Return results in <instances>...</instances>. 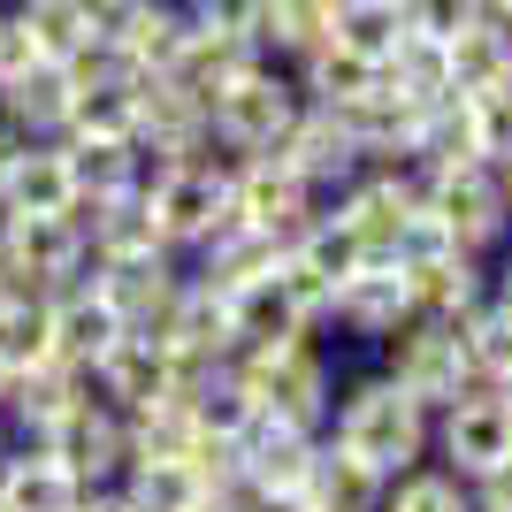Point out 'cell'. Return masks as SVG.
I'll list each match as a JSON object with an SVG mask.
<instances>
[{
    "label": "cell",
    "instance_id": "1",
    "mask_svg": "<svg viewBox=\"0 0 512 512\" xmlns=\"http://www.w3.org/2000/svg\"><path fill=\"white\" fill-rule=\"evenodd\" d=\"M321 444L344 451V459H360L375 482H390V474H406V467L428 459V413L413 406L390 375L367 367V375L337 383V406L321 421Z\"/></svg>",
    "mask_w": 512,
    "mask_h": 512
},
{
    "label": "cell",
    "instance_id": "31",
    "mask_svg": "<svg viewBox=\"0 0 512 512\" xmlns=\"http://www.w3.org/2000/svg\"><path fill=\"white\" fill-rule=\"evenodd\" d=\"M123 505L130 512H192L199 497H207V482H199L184 459H138V467H123Z\"/></svg>",
    "mask_w": 512,
    "mask_h": 512
},
{
    "label": "cell",
    "instance_id": "5",
    "mask_svg": "<svg viewBox=\"0 0 512 512\" xmlns=\"http://www.w3.org/2000/svg\"><path fill=\"white\" fill-rule=\"evenodd\" d=\"M421 176V169H413ZM421 214H436L451 230V245L474 260H490L497 245L512 237V207H505V184H497V169H482V161H459V169H428L421 176Z\"/></svg>",
    "mask_w": 512,
    "mask_h": 512
},
{
    "label": "cell",
    "instance_id": "28",
    "mask_svg": "<svg viewBox=\"0 0 512 512\" xmlns=\"http://www.w3.org/2000/svg\"><path fill=\"white\" fill-rule=\"evenodd\" d=\"M299 505H306V512H375V505H383V482H375L360 459H344V451L321 444L314 467H306Z\"/></svg>",
    "mask_w": 512,
    "mask_h": 512
},
{
    "label": "cell",
    "instance_id": "8",
    "mask_svg": "<svg viewBox=\"0 0 512 512\" xmlns=\"http://www.w3.org/2000/svg\"><path fill=\"white\" fill-rule=\"evenodd\" d=\"M428 459L459 482H482L512 459V413L497 390H467V398H451L436 421H428Z\"/></svg>",
    "mask_w": 512,
    "mask_h": 512
},
{
    "label": "cell",
    "instance_id": "24",
    "mask_svg": "<svg viewBox=\"0 0 512 512\" xmlns=\"http://www.w3.org/2000/svg\"><path fill=\"white\" fill-rule=\"evenodd\" d=\"M291 85H299V100L306 107H329V115H337V107H352V100H367V92L383 85V69L375 62H360V54H352V46H314V54H306L299 69H291Z\"/></svg>",
    "mask_w": 512,
    "mask_h": 512
},
{
    "label": "cell",
    "instance_id": "41",
    "mask_svg": "<svg viewBox=\"0 0 512 512\" xmlns=\"http://www.w3.org/2000/svg\"><path fill=\"white\" fill-rule=\"evenodd\" d=\"M16 153H23V138H16L8 123H0V176H8V161H16Z\"/></svg>",
    "mask_w": 512,
    "mask_h": 512
},
{
    "label": "cell",
    "instance_id": "11",
    "mask_svg": "<svg viewBox=\"0 0 512 512\" xmlns=\"http://www.w3.org/2000/svg\"><path fill=\"white\" fill-rule=\"evenodd\" d=\"M321 436L314 428H291V421H268V413H253V421L237 428V482L260 497H299L306 490V467H314Z\"/></svg>",
    "mask_w": 512,
    "mask_h": 512
},
{
    "label": "cell",
    "instance_id": "22",
    "mask_svg": "<svg viewBox=\"0 0 512 512\" xmlns=\"http://www.w3.org/2000/svg\"><path fill=\"white\" fill-rule=\"evenodd\" d=\"M444 62H451V92H459V100L505 92V85H512V31H505L497 16H474L467 31L444 46Z\"/></svg>",
    "mask_w": 512,
    "mask_h": 512
},
{
    "label": "cell",
    "instance_id": "16",
    "mask_svg": "<svg viewBox=\"0 0 512 512\" xmlns=\"http://www.w3.org/2000/svg\"><path fill=\"white\" fill-rule=\"evenodd\" d=\"M283 245H268L260 230H245V222H222V230L199 245L192 260H184V276H199L207 291H222V299H237V291H253V283L276 276Z\"/></svg>",
    "mask_w": 512,
    "mask_h": 512
},
{
    "label": "cell",
    "instance_id": "10",
    "mask_svg": "<svg viewBox=\"0 0 512 512\" xmlns=\"http://www.w3.org/2000/svg\"><path fill=\"white\" fill-rule=\"evenodd\" d=\"M321 214V199L306 192L299 176L283 169L276 153H253V161H230V222H245V230H260L268 245H291V237L306 230Z\"/></svg>",
    "mask_w": 512,
    "mask_h": 512
},
{
    "label": "cell",
    "instance_id": "32",
    "mask_svg": "<svg viewBox=\"0 0 512 512\" xmlns=\"http://www.w3.org/2000/svg\"><path fill=\"white\" fill-rule=\"evenodd\" d=\"M329 39L383 69L390 54H398V39H406V8H398V0H337V31H329Z\"/></svg>",
    "mask_w": 512,
    "mask_h": 512
},
{
    "label": "cell",
    "instance_id": "12",
    "mask_svg": "<svg viewBox=\"0 0 512 512\" xmlns=\"http://www.w3.org/2000/svg\"><path fill=\"white\" fill-rule=\"evenodd\" d=\"M276 161H283L291 176H299V184L321 199V207H329V199H337L344 184H352V176L367 169V161H360V146H352V130H344L337 115H321V107H306L299 123L283 130Z\"/></svg>",
    "mask_w": 512,
    "mask_h": 512
},
{
    "label": "cell",
    "instance_id": "26",
    "mask_svg": "<svg viewBox=\"0 0 512 512\" xmlns=\"http://www.w3.org/2000/svg\"><path fill=\"white\" fill-rule=\"evenodd\" d=\"M329 31H337V0H268L260 8V54L268 62L299 69L314 46H329Z\"/></svg>",
    "mask_w": 512,
    "mask_h": 512
},
{
    "label": "cell",
    "instance_id": "27",
    "mask_svg": "<svg viewBox=\"0 0 512 512\" xmlns=\"http://www.w3.org/2000/svg\"><path fill=\"white\" fill-rule=\"evenodd\" d=\"M77 482L39 451H0V512H77Z\"/></svg>",
    "mask_w": 512,
    "mask_h": 512
},
{
    "label": "cell",
    "instance_id": "20",
    "mask_svg": "<svg viewBox=\"0 0 512 512\" xmlns=\"http://www.w3.org/2000/svg\"><path fill=\"white\" fill-rule=\"evenodd\" d=\"M0 123L16 130L23 146L62 138V123H69V77L54 62H31L23 77H8V85H0Z\"/></svg>",
    "mask_w": 512,
    "mask_h": 512
},
{
    "label": "cell",
    "instance_id": "39",
    "mask_svg": "<svg viewBox=\"0 0 512 512\" xmlns=\"http://www.w3.org/2000/svg\"><path fill=\"white\" fill-rule=\"evenodd\" d=\"M467 512H512V459L482 482H467Z\"/></svg>",
    "mask_w": 512,
    "mask_h": 512
},
{
    "label": "cell",
    "instance_id": "9",
    "mask_svg": "<svg viewBox=\"0 0 512 512\" xmlns=\"http://www.w3.org/2000/svg\"><path fill=\"white\" fill-rule=\"evenodd\" d=\"M329 214L367 245V260H390L398 237H406V222L421 214V176L398 169V161H375V169H360L337 199H329Z\"/></svg>",
    "mask_w": 512,
    "mask_h": 512
},
{
    "label": "cell",
    "instance_id": "43",
    "mask_svg": "<svg viewBox=\"0 0 512 512\" xmlns=\"http://www.w3.org/2000/svg\"><path fill=\"white\" fill-rule=\"evenodd\" d=\"M497 184H505V207H512V161H505V169H497Z\"/></svg>",
    "mask_w": 512,
    "mask_h": 512
},
{
    "label": "cell",
    "instance_id": "38",
    "mask_svg": "<svg viewBox=\"0 0 512 512\" xmlns=\"http://www.w3.org/2000/svg\"><path fill=\"white\" fill-rule=\"evenodd\" d=\"M31 62H39V54H31V39H23V23L8 16V0H0V85H8V77H23Z\"/></svg>",
    "mask_w": 512,
    "mask_h": 512
},
{
    "label": "cell",
    "instance_id": "6",
    "mask_svg": "<svg viewBox=\"0 0 512 512\" xmlns=\"http://www.w3.org/2000/svg\"><path fill=\"white\" fill-rule=\"evenodd\" d=\"M375 375H390L428 421H436L451 398L474 390L467 383V352H459V329H444V321H406L398 337H383L375 344Z\"/></svg>",
    "mask_w": 512,
    "mask_h": 512
},
{
    "label": "cell",
    "instance_id": "21",
    "mask_svg": "<svg viewBox=\"0 0 512 512\" xmlns=\"http://www.w3.org/2000/svg\"><path fill=\"white\" fill-rule=\"evenodd\" d=\"M0 207L8 214H69L77 207V184H69V153L62 138H46V146H23L0 176Z\"/></svg>",
    "mask_w": 512,
    "mask_h": 512
},
{
    "label": "cell",
    "instance_id": "17",
    "mask_svg": "<svg viewBox=\"0 0 512 512\" xmlns=\"http://www.w3.org/2000/svg\"><path fill=\"white\" fill-rule=\"evenodd\" d=\"M92 390H100L115 413H138V406H161L169 398V352L153 337H115L100 352V367H92Z\"/></svg>",
    "mask_w": 512,
    "mask_h": 512
},
{
    "label": "cell",
    "instance_id": "30",
    "mask_svg": "<svg viewBox=\"0 0 512 512\" xmlns=\"http://www.w3.org/2000/svg\"><path fill=\"white\" fill-rule=\"evenodd\" d=\"M253 62H268V54H260V46H245V39H214V31H192V39H184V54H176V85L184 92H199V100H214V92L230 85L237 69H253Z\"/></svg>",
    "mask_w": 512,
    "mask_h": 512
},
{
    "label": "cell",
    "instance_id": "33",
    "mask_svg": "<svg viewBox=\"0 0 512 512\" xmlns=\"http://www.w3.org/2000/svg\"><path fill=\"white\" fill-rule=\"evenodd\" d=\"M383 85L406 92V100H421V107L451 100V62H444V46H436V39H398V54L383 62Z\"/></svg>",
    "mask_w": 512,
    "mask_h": 512
},
{
    "label": "cell",
    "instance_id": "3",
    "mask_svg": "<svg viewBox=\"0 0 512 512\" xmlns=\"http://www.w3.org/2000/svg\"><path fill=\"white\" fill-rule=\"evenodd\" d=\"M138 199H146V214H153L161 253L192 260L199 245L230 222V161H161V153H146Z\"/></svg>",
    "mask_w": 512,
    "mask_h": 512
},
{
    "label": "cell",
    "instance_id": "15",
    "mask_svg": "<svg viewBox=\"0 0 512 512\" xmlns=\"http://www.w3.org/2000/svg\"><path fill=\"white\" fill-rule=\"evenodd\" d=\"M398 283H406L413 321H444V329H459L474 306L490 299V268L474 253H444V260H421V268H398Z\"/></svg>",
    "mask_w": 512,
    "mask_h": 512
},
{
    "label": "cell",
    "instance_id": "25",
    "mask_svg": "<svg viewBox=\"0 0 512 512\" xmlns=\"http://www.w3.org/2000/svg\"><path fill=\"white\" fill-rule=\"evenodd\" d=\"M8 16L23 23V39H31V54L54 69H69L92 39V16H85V0H8Z\"/></svg>",
    "mask_w": 512,
    "mask_h": 512
},
{
    "label": "cell",
    "instance_id": "13",
    "mask_svg": "<svg viewBox=\"0 0 512 512\" xmlns=\"http://www.w3.org/2000/svg\"><path fill=\"white\" fill-rule=\"evenodd\" d=\"M0 260L16 268L31 291H46V283L62 276H85V230L69 222V214H8V245H0Z\"/></svg>",
    "mask_w": 512,
    "mask_h": 512
},
{
    "label": "cell",
    "instance_id": "42",
    "mask_svg": "<svg viewBox=\"0 0 512 512\" xmlns=\"http://www.w3.org/2000/svg\"><path fill=\"white\" fill-rule=\"evenodd\" d=\"M482 16H497V23L512 31V0H482Z\"/></svg>",
    "mask_w": 512,
    "mask_h": 512
},
{
    "label": "cell",
    "instance_id": "37",
    "mask_svg": "<svg viewBox=\"0 0 512 512\" xmlns=\"http://www.w3.org/2000/svg\"><path fill=\"white\" fill-rule=\"evenodd\" d=\"M260 8H268V0H184L192 31H214V39H245V46H260Z\"/></svg>",
    "mask_w": 512,
    "mask_h": 512
},
{
    "label": "cell",
    "instance_id": "14",
    "mask_svg": "<svg viewBox=\"0 0 512 512\" xmlns=\"http://www.w3.org/2000/svg\"><path fill=\"white\" fill-rule=\"evenodd\" d=\"M406 321H413V306H406V283H398V260H367L352 283H337L321 329H344V337H360V344H383V337H398Z\"/></svg>",
    "mask_w": 512,
    "mask_h": 512
},
{
    "label": "cell",
    "instance_id": "18",
    "mask_svg": "<svg viewBox=\"0 0 512 512\" xmlns=\"http://www.w3.org/2000/svg\"><path fill=\"white\" fill-rule=\"evenodd\" d=\"M69 222L85 230V260L100 268V260H138V253H161V237H153V214L138 192L123 199H77L69 207Z\"/></svg>",
    "mask_w": 512,
    "mask_h": 512
},
{
    "label": "cell",
    "instance_id": "45",
    "mask_svg": "<svg viewBox=\"0 0 512 512\" xmlns=\"http://www.w3.org/2000/svg\"><path fill=\"white\" fill-rule=\"evenodd\" d=\"M0 451H8V436H0Z\"/></svg>",
    "mask_w": 512,
    "mask_h": 512
},
{
    "label": "cell",
    "instance_id": "23",
    "mask_svg": "<svg viewBox=\"0 0 512 512\" xmlns=\"http://www.w3.org/2000/svg\"><path fill=\"white\" fill-rule=\"evenodd\" d=\"M62 153H69L77 199H123L146 176V146L138 138H62Z\"/></svg>",
    "mask_w": 512,
    "mask_h": 512
},
{
    "label": "cell",
    "instance_id": "36",
    "mask_svg": "<svg viewBox=\"0 0 512 512\" xmlns=\"http://www.w3.org/2000/svg\"><path fill=\"white\" fill-rule=\"evenodd\" d=\"M398 8H406V39H436V46H451L482 16V0H398Z\"/></svg>",
    "mask_w": 512,
    "mask_h": 512
},
{
    "label": "cell",
    "instance_id": "19",
    "mask_svg": "<svg viewBox=\"0 0 512 512\" xmlns=\"http://www.w3.org/2000/svg\"><path fill=\"white\" fill-rule=\"evenodd\" d=\"M184 39H192V16H184V0H146L138 16L107 39V54L130 69V77H169L176 54H184Z\"/></svg>",
    "mask_w": 512,
    "mask_h": 512
},
{
    "label": "cell",
    "instance_id": "35",
    "mask_svg": "<svg viewBox=\"0 0 512 512\" xmlns=\"http://www.w3.org/2000/svg\"><path fill=\"white\" fill-rule=\"evenodd\" d=\"M467 146H474L482 169H505V161H512V85L467 100Z\"/></svg>",
    "mask_w": 512,
    "mask_h": 512
},
{
    "label": "cell",
    "instance_id": "4",
    "mask_svg": "<svg viewBox=\"0 0 512 512\" xmlns=\"http://www.w3.org/2000/svg\"><path fill=\"white\" fill-rule=\"evenodd\" d=\"M306 115L299 85H291V69L283 62H253V69H237L230 85L207 100V130H214V146L230 153V161H253V153H276L283 146V130Z\"/></svg>",
    "mask_w": 512,
    "mask_h": 512
},
{
    "label": "cell",
    "instance_id": "29",
    "mask_svg": "<svg viewBox=\"0 0 512 512\" xmlns=\"http://www.w3.org/2000/svg\"><path fill=\"white\" fill-rule=\"evenodd\" d=\"M459 352H467V383L474 390H505L512 383V314L497 299H482L459 321Z\"/></svg>",
    "mask_w": 512,
    "mask_h": 512
},
{
    "label": "cell",
    "instance_id": "44",
    "mask_svg": "<svg viewBox=\"0 0 512 512\" xmlns=\"http://www.w3.org/2000/svg\"><path fill=\"white\" fill-rule=\"evenodd\" d=\"M0 390H8V367H0Z\"/></svg>",
    "mask_w": 512,
    "mask_h": 512
},
{
    "label": "cell",
    "instance_id": "40",
    "mask_svg": "<svg viewBox=\"0 0 512 512\" xmlns=\"http://www.w3.org/2000/svg\"><path fill=\"white\" fill-rule=\"evenodd\" d=\"M77 512H130V505H123V490H85Z\"/></svg>",
    "mask_w": 512,
    "mask_h": 512
},
{
    "label": "cell",
    "instance_id": "34",
    "mask_svg": "<svg viewBox=\"0 0 512 512\" xmlns=\"http://www.w3.org/2000/svg\"><path fill=\"white\" fill-rule=\"evenodd\" d=\"M375 512H467V482L444 474L436 459H421V467H406V474L383 482V505Z\"/></svg>",
    "mask_w": 512,
    "mask_h": 512
},
{
    "label": "cell",
    "instance_id": "2",
    "mask_svg": "<svg viewBox=\"0 0 512 512\" xmlns=\"http://www.w3.org/2000/svg\"><path fill=\"white\" fill-rule=\"evenodd\" d=\"M230 375L245 383L253 413L314 428V436H321V421L337 406V383H344L329 337H291V344H276V352H230Z\"/></svg>",
    "mask_w": 512,
    "mask_h": 512
},
{
    "label": "cell",
    "instance_id": "7",
    "mask_svg": "<svg viewBox=\"0 0 512 512\" xmlns=\"http://www.w3.org/2000/svg\"><path fill=\"white\" fill-rule=\"evenodd\" d=\"M46 459H54L77 490H115L123 467H130V428H123V413L107 406L100 390H85L62 421L46 428Z\"/></svg>",
    "mask_w": 512,
    "mask_h": 512
}]
</instances>
